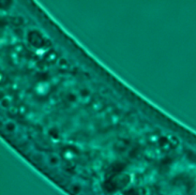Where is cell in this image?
Masks as SVG:
<instances>
[{
    "mask_svg": "<svg viewBox=\"0 0 196 195\" xmlns=\"http://www.w3.org/2000/svg\"><path fill=\"white\" fill-rule=\"evenodd\" d=\"M144 154L148 158H156L155 149H154V147H151V148H146L144 151Z\"/></svg>",
    "mask_w": 196,
    "mask_h": 195,
    "instance_id": "9a60e30c",
    "label": "cell"
},
{
    "mask_svg": "<svg viewBox=\"0 0 196 195\" xmlns=\"http://www.w3.org/2000/svg\"><path fill=\"white\" fill-rule=\"evenodd\" d=\"M91 108L95 112H99V111H100L103 108V102H102V100H99V99L95 100V102L91 105Z\"/></svg>",
    "mask_w": 196,
    "mask_h": 195,
    "instance_id": "4fadbf2b",
    "label": "cell"
},
{
    "mask_svg": "<svg viewBox=\"0 0 196 195\" xmlns=\"http://www.w3.org/2000/svg\"><path fill=\"white\" fill-rule=\"evenodd\" d=\"M65 99L70 103L71 105H76L79 102V97H78V91L76 89H70L69 91L66 92L65 94Z\"/></svg>",
    "mask_w": 196,
    "mask_h": 195,
    "instance_id": "3957f363",
    "label": "cell"
},
{
    "mask_svg": "<svg viewBox=\"0 0 196 195\" xmlns=\"http://www.w3.org/2000/svg\"><path fill=\"white\" fill-rule=\"evenodd\" d=\"M110 120H111V122L113 124H115V125H116V124H117L118 122L120 121V118H119V116H118L117 115H112Z\"/></svg>",
    "mask_w": 196,
    "mask_h": 195,
    "instance_id": "44dd1931",
    "label": "cell"
},
{
    "mask_svg": "<svg viewBox=\"0 0 196 195\" xmlns=\"http://www.w3.org/2000/svg\"><path fill=\"white\" fill-rule=\"evenodd\" d=\"M2 127L5 129L6 131L9 133H12L15 132L18 129V125L16 124V122L12 121V120H6L3 121L2 123Z\"/></svg>",
    "mask_w": 196,
    "mask_h": 195,
    "instance_id": "277c9868",
    "label": "cell"
},
{
    "mask_svg": "<svg viewBox=\"0 0 196 195\" xmlns=\"http://www.w3.org/2000/svg\"><path fill=\"white\" fill-rule=\"evenodd\" d=\"M56 66H57L58 69H60L61 70L66 72V70L69 69L70 64H69V62L65 57H59L57 59V61H56Z\"/></svg>",
    "mask_w": 196,
    "mask_h": 195,
    "instance_id": "8992f818",
    "label": "cell"
},
{
    "mask_svg": "<svg viewBox=\"0 0 196 195\" xmlns=\"http://www.w3.org/2000/svg\"><path fill=\"white\" fill-rule=\"evenodd\" d=\"M75 145L78 147L80 150L85 149V147H86V145L83 144V143H81V142H75Z\"/></svg>",
    "mask_w": 196,
    "mask_h": 195,
    "instance_id": "7402d4cb",
    "label": "cell"
},
{
    "mask_svg": "<svg viewBox=\"0 0 196 195\" xmlns=\"http://www.w3.org/2000/svg\"><path fill=\"white\" fill-rule=\"evenodd\" d=\"M56 103V100L55 98L53 97L49 98V99H48V105L49 106H53V105H55Z\"/></svg>",
    "mask_w": 196,
    "mask_h": 195,
    "instance_id": "603a6c76",
    "label": "cell"
},
{
    "mask_svg": "<svg viewBox=\"0 0 196 195\" xmlns=\"http://www.w3.org/2000/svg\"><path fill=\"white\" fill-rule=\"evenodd\" d=\"M44 134L48 135V136L51 138H53L59 134V129L55 125V124H51V125H48L45 128Z\"/></svg>",
    "mask_w": 196,
    "mask_h": 195,
    "instance_id": "5b68a950",
    "label": "cell"
},
{
    "mask_svg": "<svg viewBox=\"0 0 196 195\" xmlns=\"http://www.w3.org/2000/svg\"><path fill=\"white\" fill-rule=\"evenodd\" d=\"M103 167V162L100 158H96L94 159L92 162V169L95 172H100V170Z\"/></svg>",
    "mask_w": 196,
    "mask_h": 195,
    "instance_id": "9c48e42d",
    "label": "cell"
},
{
    "mask_svg": "<svg viewBox=\"0 0 196 195\" xmlns=\"http://www.w3.org/2000/svg\"><path fill=\"white\" fill-rule=\"evenodd\" d=\"M165 138L167 139L169 141V143L173 145V147H177L178 145H179V143H178V140L176 137H175L174 135H171V134H165L164 135Z\"/></svg>",
    "mask_w": 196,
    "mask_h": 195,
    "instance_id": "7c38bea8",
    "label": "cell"
},
{
    "mask_svg": "<svg viewBox=\"0 0 196 195\" xmlns=\"http://www.w3.org/2000/svg\"><path fill=\"white\" fill-rule=\"evenodd\" d=\"M26 117L27 120L31 121V122H39L40 120L39 115L38 114L33 113V112H28V113H26Z\"/></svg>",
    "mask_w": 196,
    "mask_h": 195,
    "instance_id": "8fae6325",
    "label": "cell"
},
{
    "mask_svg": "<svg viewBox=\"0 0 196 195\" xmlns=\"http://www.w3.org/2000/svg\"><path fill=\"white\" fill-rule=\"evenodd\" d=\"M102 156L105 159H107V161H108L109 162H113V161H115L116 159V153L114 150H112V149L103 150L102 152Z\"/></svg>",
    "mask_w": 196,
    "mask_h": 195,
    "instance_id": "52a82bcc",
    "label": "cell"
},
{
    "mask_svg": "<svg viewBox=\"0 0 196 195\" xmlns=\"http://www.w3.org/2000/svg\"><path fill=\"white\" fill-rule=\"evenodd\" d=\"M49 82L52 85H57L59 83H61V77L58 75H53V76H51Z\"/></svg>",
    "mask_w": 196,
    "mask_h": 195,
    "instance_id": "e0dca14e",
    "label": "cell"
},
{
    "mask_svg": "<svg viewBox=\"0 0 196 195\" xmlns=\"http://www.w3.org/2000/svg\"><path fill=\"white\" fill-rule=\"evenodd\" d=\"M147 167H148V164H147L146 161H140L138 163V173H140V174L145 173L146 171V169H147Z\"/></svg>",
    "mask_w": 196,
    "mask_h": 195,
    "instance_id": "2e32d148",
    "label": "cell"
},
{
    "mask_svg": "<svg viewBox=\"0 0 196 195\" xmlns=\"http://www.w3.org/2000/svg\"><path fill=\"white\" fill-rule=\"evenodd\" d=\"M25 96H26V93H25V91H20L19 93H18V97H19L21 99L25 98Z\"/></svg>",
    "mask_w": 196,
    "mask_h": 195,
    "instance_id": "d4e9b609",
    "label": "cell"
},
{
    "mask_svg": "<svg viewBox=\"0 0 196 195\" xmlns=\"http://www.w3.org/2000/svg\"><path fill=\"white\" fill-rule=\"evenodd\" d=\"M46 163L51 167H56L58 165L61 164V158L59 157L56 153H49V154L46 155L45 158Z\"/></svg>",
    "mask_w": 196,
    "mask_h": 195,
    "instance_id": "7a4b0ae2",
    "label": "cell"
},
{
    "mask_svg": "<svg viewBox=\"0 0 196 195\" xmlns=\"http://www.w3.org/2000/svg\"><path fill=\"white\" fill-rule=\"evenodd\" d=\"M25 23V19H23V17L22 16H18V17H15L13 19V23L16 26H20V25H23V23Z\"/></svg>",
    "mask_w": 196,
    "mask_h": 195,
    "instance_id": "ffe728a7",
    "label": "cell"
},
{
    "mask_svg": "<svg viewBox=\"0 0 196 195\" xmlns=\"http://www.w3.org/2000/svg\"><path fill=\"white\" fill-rule=\"evenodd\" d=\"M11 102H9V100L7 99H5V98H3L2 99H1V107L3 108V109H7V110H10V108H11V104H10Z\"/></svg>",
    "mask_w": 196,
    "mask_h": 195,
    "instance_id": "ac0fdd59",
    "label": "cell"
},
{
    "mask_svg": "<svg viewBox=\"0 0 196 195\" xmlns=\"http://www.w3.org/2000/svg\"><path fill=\"white\" fill-rule=\"evenodd\" d=\"M41 37H42L44 39H47V40H49L50 39V36H49V34L48 33H46L45 31H41Z\"/></svg>",
    "mask_w": 196,
    "mask_h": 195,
    "instance_id": "cb8c5ba5",
    "label": "cell"
},
{
    "mask_svg": "<svg viewBox=\"0 0 196 195\" xmlns=\"http://www.w3.org/2000/svg\"><path fill=\"white\" fill-rule=\"evenodd\" d=\"M78 97H79V102L82 104H88L92 99V92L89 88L86 85H83L79 87L78 89Z\"/></svg>",
    "mask_w": 196,
    "mask_h": 195,
    "instance_id": "6da1fadb",
    "label": "cell"
},
{
    "mask_svg": "<svg viewBox=\"0 0 196 195\" xmlns=\"http://www.w3.org/2000/svg\"><path fill=\"white\" fill-rule=\"evenodd\" d=\"M114 148L116 150H117L118 152L124 151V150H126V148H127V144L122 140H117L114 144Z\"/></svg>",
    "mask_w": 196,
    "mask_h": 195,
    "instance_id": "30bf717a",
    "label": "cell"
},
{
    "mask_svg": "<svg viewBox=\"0 0 196 195\" xmlns=\"http://www.w3.org/2000/svg\"><path fill=\"white\" fill-rule=\"evenodd\" d=\"M87 129H88L90 131H94V129H95V128H94V125H93L92 123H89V124H88V126H87Z\"/></svg>",
    "mask_w": 196,
    "mask_h": 195,
    "instance_id": "484cf974",
    "label": "cell"
},
{
    "mask_svg": "<svg viewBox=\"0 0 196 195\" xmlns=\"http://www.w3.org/2000/svg\"><path fill=\"white\" fill-rule=\"evenodd\" d=\"M157 171L156 170H153L149 174H147L145 177H144V182L147 183V184H153L157 181Z\"/></svg>",
    "mask_w": 196,
    "mask_h": 195,
    "instance_id": "ba28073f",
    "label": "cell"
},
{
    "mask_svg": "<svg viewBox=\"0 0 196 195\" xmlns=\"http://www.w3.org/2000/svg\"><path fill=\"white\" fill-rule=\"evenodd\" d=\"M62 85H63L64 87H67V88H72L73 86H75L76 82H75V80H74L73 78L69 77V78H68V79L65 80V81L62 83Z\"/></svg>",
    "mask_w": 196,
    "mask_h": 195,
    "instance_id": "5bb4252c",
    "label": "cell"
},
{
    "mask_svg": "<svg viewBox=\"0 0 196 195\" xmlns=\"http://www.w3.org/2000/svg\"><path fill=\"white\" fill-rule=\"evenodd\" d=\"M27 68L29 69H39V63L36 61V60H28L27 62Z\"/></svg>",
    "mask_w": 196,
    "mask_h": 195,
    "instance_id": "d6986e66",
    "label": "cell"
}]
</instances>
